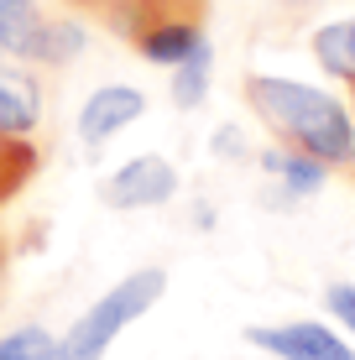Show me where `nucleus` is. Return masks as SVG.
Wrapping results in <instances>:
<instances>
[{
    "instance_id": "2eb2a0df",
    "label": "nucleus",
    "mask_w": 355,
    "mask_h": 360,
    "mask_svg": "<svg viewBox=\"0 0 355 360\" xmlns=\"http://www.w3.org/2000/svg\"><path fill=\"white\" fill-rule=\"evenodd\" d=\"M214 152H219V157H230V162H246L251 146L240 141V131H235V126H219V131H214Z\"/></svg>"
},
{
    "instance_id": "f03ea898",
    "label": "nucleus",
    "mask_w": 355,
    "mask_h": 360,
    "mask_svg": "<svg viewBox=\"0 0 355 360\" xmlns=\"http://www.w3.org/2000/svg\"><path fill=\"white\" fill-rule=\"evenodd\" d=\"M167 292V271L162 266H136L115 282L110 292H100L79 319L68 324V334H58V360H105V350L120 340L141 314H152Z\"/></svg>"
},
{
    "instance_id": "9d476101",
    "label": "nucleus",
    "mask_w": 355,
    "mask_h": 360,
    "mask_svg": "<svg viewBox=\"0 0 355 360\" xmlns=\"http://www.w3.org/2000/svg\"><path fill=\"white\" fill-rule=\"evenodd\" d=\"M209 84H214V47H193L178 68H167V105L173 110H199L209 99Z\"/></svg>"
},
{
    "instance_id": "1a4fd4ad",
    "label": "nucleus",
    "mask_w": 355,
    "mask_h": 360,
    "mask_svg": "<svg viewBox=\"0 0 355 360\" xmlns=\"http://www.w3.org/2000/svg\"><path fill=\"white\" fill-rule=\"evenodd\" d=\"M309 47H314V63H319L329 79H340V84L355 94V16H340V21L314 27Z\"/></svg>"
},
{
    "instance_id": "6e6552de",
    "label": "nucleus",
    "mask_w": 355,
    "mask_h": 360,
    "mask_svg": "<svg viewBox=\"0 0 355 360\" xmlns=\"http://www.w3.org/2000/svg\"><path fill=\"white\" fill-rule=\"evenodd\" d=\"M84 42H89V32H84L73 16H42V21H37V32L27 37V47H21L16 63L63 68V63H73V58L84 53Z\"/></svg>"
},
{
    "instance_id": "7ed1b4c3",
    "label": "nucleus",
    "mask_w": 355,
    "mask_h": 360,
    "mask_svg": "<svg viewBox=\"0 0 355 360\" xmlns=\"http://www.w3.org/2000/svg\"><path fill=\"white\" fill-rule=\"evenodd\" d=\"M100 204L115 209V214H141V209H157L178 193V167L167 162L162 152H136L120 167H110L100 178Z\"/></svg>"
},
{
    "instance_id": "dca6fc26",
    "label": "nucleus",
    "mask_w": 355,
    "mask_h": 360,
    "mask_svg": "<svg viewBox=\"0 0 355 360\" xmlns=\"http://www.w3.org/2000/svg\"><path fill=\"white\" fill-rule=\"evenodd\" d=\"M283 6H292V11H303V6H319V0H283Z\"/></svg>"
},
{
    "instance_id": "f3484780",
    "label": "nucleus",
    "mask_w": 355,
    "mask_h": 360,
    "mask_svg": "<svg viewBox=\"0 0 355 360\" xmlns=\"http://www.w3.org/2000/svg\"><path fill=\"white\" fill-rule=\"evenodd\" d=\"M73 6H89V11H100V6H105V0H73Z\"/></svg>"
},
{
    "instance_id": "f257e3e1",
    "label": "nucleus",
    "mask_w": 355,
    "mask_h": 360,
    "mask_svg": "<svg viewBox=\"0 0 355 360\" xmlns=\"http://www.w3.org/2000/svg\"><path fill=\"white\" fill-rule=\"evenodd\" d=\"M251 115L272 131V141L319 157L324 167H355V115L345 99L319 84L283 79V73H246L240 84Z\"/></svg>"
},
{
    "instance_id": "9b49d317",
    "label": "nucleus",
    "mask_w": 355,
    "mask_h": 360,
    "mask_svg": "<svg viewBox=\"0 0 355 360\" xmlns=\"http://www.w3.org/2000/svg\"><path fill=\"white\" fill-rule=\"evenodd\" d=\"M42 16L47 11L37 6V0H0V53L21 58V47H27V37L37 32Z\"/></svg>"
},
{
    "instance_id": "0eeeda50",
    "label": "nucleus",
    "mask_w": 355,
    "mask_h": 360,
    "mask_svg": "<svg viewBox=\"0 0 355 360\" xmlns=\"http://www.w3.org/2000/svg\"><path fill=\"white\" fill-rule=\"evenodd\" d=\"M256 162H262V172L277 183V193H283L288 204H298V198H314V193H324L329 172H335V167H324L319 157L298 152V146H283V141L262 146V152H256Z\"/></svg>"
},
{
    "instance_id": "39448f33",
    "label": "nucleus",
    "mask_w": 355,
    "mask_h": 360,
    "mask_svg": "<svg viewBox=\"0 0 355 360\" xmlns=\"http://www.w3.org/2000/svg\"><path fill=\"white\" fill-rule=\"evenodd\" d=\"M141 115H146V94L136 84H100V89H89V99L79 105V141L89 146V152H100L120 131L136 126Z\"/></svg>"
},
{
    "instance_id": "f8f14e48",
    "label": "nucleus",
    "mask_w": 355,
    "mask_h": 360,
    "mask_svg": "<svg viewBox=\"0 0 355 360\" xmlns=\"http://www.w3.org/2000/svg\"><path fill=\"white\" fill-rule=\"evenodd\" d=\"M37 172V141H0V204H11Z\"/></svg>"
},
{
    "instance_id": "ddd939ff",
    "label": "nucleus",
    "mask_w": 355,
    "mask_h": 360,
    "mask_svg": "<svg viewBox=\"0 0 355 360\" xmlns=\"http://www.w3.org/2000/svg\"><path fill=\"white\" fill-rule=\"evenodd\" d=\"M0 360H58V334L42 324H21L0 334Z\"/></svg>"
},
{
    "instance_id": "20e7f679",
    "label": "nucleus",
    "mask_w": 355,
    "mask_h": 360,
    "mask_svg": "<svg viewBox=\"0 0 355 360\" xmlns=\"http://www.w3.org/2000/svg\"><path fill=\"white\" fill-rule=\"evenodd\" d=\"M246 340L277 360H355V345L340 340L329 324L292 319V324H251Z\"/></svg>"
},
{
    "instance_id": "a211bd4d",
    "label": "nucleus",
    "mask_w": 355,
    "mask_h": 360,
    "mask_svg": "<svg viewBox=\"0 0 355 360\" xmlns=\"http://www.w3.org/2000/svg\"><path fill=\"white\" fill-rule=\"evenodd\" d=\"M0 262H6V251H0Z\"/></svg>"
},
{
    "instance_id": "4468645a",
    "label": "nucleus",
    "mask_w": 355,
    "mask_h": 360,
    "mask_svg": "<svg viewBox=\"0 0 355 360\" xmlns=\"http://www.w3.org/2000/svg\"><path fill=\"white\" fill-rule=\"evenodd\" d=\"M324 308L345 324V334L355 340V282H329V288H324Z\"/></svg>"
},
{
    "instance_id": "6ab92c4d",
    "label": "nucleus",
    "mask_w": 355,
    "mask_h": 360,
    "mask_svg": "<svg viewBox=\"0 0 355 360\" xmlns=\"http://www.w3.org/2000/svg\"><path fill=\"white\" fill-rule=\"evenodd\" d=\"M0 58H6V53H0Z\"/></svg>"
},
{
    "instance_id": "423d86ee",
    "label": "nucleus",
    "mask_w": 355,
    "mask_h": 360,
    "mask_svg": "<svg viewBox=\"0 0 355 360\" xmlns=\"http://www.w3.org/2000/svg\"><path fill=\"white\" fill-rule=\"evenodd\" d=\"M37 126H42L37 73L0 58V141H37Z\"/></svg>"
}]
</instances>
